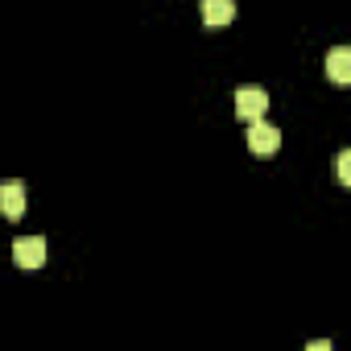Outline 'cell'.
<instances>
[{"instance_id":"cell-1","label":"cell","mask_w":351,"mask_h":351,"mask_svg":"<svg viewBox=\"0 0 351 351\" xmlns=\"http://www.w3.org/2000/svg\"><path fill=\"white\" fill-rule=\"evenodd\" d=\"M265 112H269V91H265V87H240V91H236V116H240V120L252 124V120H261Z\"/></svg>"},{"instance_id":"cell-2","label":"cell","mask_w":351,"mask_h":351,"mask_svg":"<svg viewBox=\"0 0 351 351\" xmlns=\"http://www.w3.org/2000/svg\"><path fill=\"white\" fill-rule=\"evenodd\" d=\"M248 149H252V157H273L281 149V132L265 120H252L248 124Z\"/></svg>"},{"instance_id":"cell-3","label":"cell","mask_w":351,"mask_h":351,"mask_svg":"<svg viewBox=\"0 0 351 351\" xmlns=\"http://www.w3.org/2000/svg\"><path fill=\"white\" fill-rule=\"evenodd\" d=\"M13 261H17L21 269H42V265H46V240H42V236L17 240V244H13Z\"/></svg>"},{"instance_id":"cell-4","label":"cell","mask_w":351,"mask_h":351,"mask_svg":"<svg viewBox=\"0 0 351 351\" xmlns=\"http://www.w3.org/2000/svg\"><path fill=\"white\" fill-rule=\"evenodd\" d=\"M0 211H5V219H21L25 215V186L17 178L0 182Z\"/></svg>"},{"instance_id":"cell-5","label":"cell","mask_w":351,"mask_h":351,"mask_svg":"<svg viewBox=\"0 0 351 351\" xmlns=\"http://www.w3.org/2000/svg\"><path fill=\"white\" fill-rule=\"evenodd\" d=\"M326 79L339 83V87L351 83V50H347V46H335V50L326 54Z\"/></svg>"},{"instance_id":"cell-6","label":"cell","mask_w":351,"mask_h":351,"mask_svg":"<svg viewBox=\"0 0 351 351\" xmlns=\"http://www.w3.org/2000/svg\"><path fill=\"white\" fill-rule=\"evenodd\" d=\"M232 17H236V0H203V21L211 29L232 25Z\"/></svg>"},{"instance_id":"cell-7","label":"cell","mask_w":351,"mask_h":351,"mask_svg":"<svg viewBox=\"0 0 351 351\" xmlns=\"http://www.w3.org/2000/svg\"><path fill=\"white\" fill-rule=\"evenodd\" d=\"M335 169H339V182H343V186H351V149H339Z\"/></svg>"}]
</instances>
